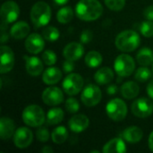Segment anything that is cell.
Returning a JSON list of instances; mask_svg holds the SVG:
<instances>
[{
	"label": "cell",
	"mask_w": 153,
	"mask_h": 153,
	"mask_svg": "<svg viewBox=\"0 0 153 153\" xmlns=\"http://www.w3.org/2000/svg\"><path fill=\"white\" fill-rule=\"evenodd\" d=\"M102 13L103 6L98 0H80L75 6L77 17L86 22L99 19Z\"/></svg>",
	"instance_id": "cell-1"
},
{
	"label": "cell",
	"mask_w": 153,
	"mask_h": 153,
	"mask_svg": "<svg viewBox=\"0 0 153 153\" xmlns=\"http://www.w3.org/2000/svg\"><path fill=\"white\" fill-rule=\"evenodd\" d=\"M141 43V38L138 32L133 30H126L120 32L115 40L117 48L123 52L134 51Z\"/></svg>",
	"instance_id": "cell-2"
},
{
	"label": "cell",
	"mask_w": 153,
	"mask_h": 153,
	"mask_svg": "<svg viewBox=\"0 0 153 153\" xmlns=\"http://www.w3.org/2000/svg\"><path fill=\"white\" fill-rule=\"evenodd\" d=\"M30 20L35 28H40L48 24L51 20L50 6L43 1L35 3L30 10Z\"/></svg>",
	"instance_id": "cell-3"
},
{
	"label": "cell",
	"mask_w": 153,
	"mask_h": 153,
	"mask_svg": "<svg viewBox=\"0 0 153 153\" xmlns=\"http://www.w3.org/2000/svg\"><path fill=\"white\" fill-rule=\"evenodd\" d=\"M23 122L31 127L41 126L45 122L44 110L38 105H30L26 107L22 114Z\"/></svg>",
	"instance_id": "cell-4"
},
{
	"label": "cell",
	"mask_w": 153,
	"mask_h": 153,
	"mask_svg": "<svg viewBox=\"0 0 153 153\" xmlns=\"http://www.w3.org/2000/svg\"><path fill=\"white\" fill-rule=\"evenodd\" d=\"M106 113L111 120L119 122L126 118L127 115V106L121 99H113L107 104Z\"/></svg>",
	"instance_id": "cell-5"
},
{
	"label": "cell",
	"mask_w": 153,
	"mask_h": 153,
	"mask_svg": "<svg viewBox=\"0 0 153 153\" xmlns=\"http://www.w3.org/2000/svg\"><path fill=\"white\" fill-rule=\"evenodd\" d=\"M115 72L121 77L130 76L135 69L134 58L127 54L119 55L114 62Z\"/></svg>",
	"instance_id": "cell-6"
},
{
	"label": "cell",
	"mask_w": 153,
	"mask_h": 153,
	"mask_svg": "<svg viewBox=\"0 0 153 153\" xmlns=\"http://www.w3.org/2000/svg\"><path fill=\"white\" fill-rule=\"evenodd\" d=\"M83 83H84L83 78L80 74L72 73L64 79L62 87L66 94L70 96H74L78 94L82 90Z\"/></svg>",
	"instance_id": "cell-7"
},
{
	"label": "cell",
	"mask_w": 153,
	"mask_h": 153,
	"mask_svg": "<svg viewBox=\"0 0 153 153\" xmlns=\"http://www.w3.org/2000/svg\"><path fill=\"white\" fill-rule=\"evenodd\" d=\"M102 98V93L99 86L95 84H89L87 85L81 96V100L82 103L87 107H94L98 105Z\"/></svg>",
	"instance_id": "cell-8"
},
{
	"label": "cell",
	"mask_w": 153,
	"mask_h": 153,
	"mask_svg": "<svg viewBox=\"0 0 153 153\" xmlns=\"http://www.w3.org/2000/svg\"><path fill=\"white\" fill-rule=\"evenodd\" d=\"M0 14L3 22L6 24L14 22L20 15V7L14 1H5L2 4Z\"/></svg>",
	"instance_id": "cell-9"
},
{
	"label": "cell",
	"mask_w": 153,
	"mask_h": 153,
	"mask_svg": "<svg viewBox=\"0 0 153 153\" xmlns=\"http://www.w3.org/2000/svg\"><path fill=\"white\" fill-rule=\"evenodd\" d=\"M133 114L139 118H146L153 113V103L146 98L134 100L131 107Z\"/></svg>",
	"instance_id": "cell-10"
},
{
	"label": "cell",
	"mask_w": 153,
	"mask_h": 153,
	"mask_svg": "<svg viewBox=\"0 0 153 153\" xmlns=\"http://www.w3.org/2000/svg\"><path fill=\"white\" fill-rule=\"evenodd\" d=\"M13 143L19 149H25L29 147L33 141V134L27 127H20L18 128L13 136Z\"/></svg>",
	"instance_id": "cell-11"
},
{
	"label": "cell",
	"mask_w": 153,
	"mask_h": 153,
	"mask_svg": "<svg viewBox=\"0 0 153 153\" xmlns=\"http://www.w3.org/2000/svg\"><path fill=\"white\" fill-rule=\"evenodd\" d=\"M42 100L48 106H57L64 101V93L57 87H48L42 92Z\"/></svg>",
	"instance_id": "cell-12"
},
{
	"label": "cell",
	"mask_w": 153,
	"mask_h": 153,
	"mask_svg": "<svg viewBox=\"0 0 153 153\" xmlns=\"http://www.w3.org/2000/svg\"><path fill=\"white\" fill-rule=\"evenodd\" d=\"M43 36L38 34V33H31L30 34L26 40H25V48L26 50L30 54H39L40 53L44 47H45V41H44Z\"/></svg>",
	"instance_id": "cell-13"
},
{
	"label": "cell",
	"mask_w": 153,
	"mask_h": 153,
	"mask_svg": "<svg viewBox=\"0 0 153 153\" xmlns=\"http://www.w3.org/2000/svg\"><path fill=\"white\" fill-rule=\"evenodd\" d=\"M1 74H6L10 72L14 65V54L13 50L7 46H1Z\"/></svg>",
	"instance_id": "cell-14"
},
{
	"label": "cell",
	"mask_w": 153,
	"mask_h": 153,
	"mask_svg": "<svg viewBox=\"0 0 153 153\" xmlns=\"http://www.w3.org/2000/svg\"><path fill=\"white\" fill-rule=\"evenodd\" d=\"M83 53L84 48L81 43L78 42H71L67 44L63 50V56L65 58L72 61L79 60L83 56Z\"/></svg>",
	"instance_id": "cell-15"
},
{
	"label": "cell",
	"mask_w": 153,
	"mask_h": 153,
	"mask_svg": "<svg viewBox=\"0 0 153 153\" xmlns=\"http://www.w3.org/2000/svg\"><path fill=\"white\" fill-rule=\"evenodd\" d=\"M90 125V120L87 116L83 114H78L70 118L68 122L69 128L76 134L82 133L85 131Z\"/></svg>",
	"instance_id": "cell-16"
},
{
	"label": "cell",
	"mask_w": 153,
	"mask_h": 153,
	"mask_svg": "<svg viewBox=\"0 0 153 153\" xmlns=\"http://www.w3.org/2000/svg\"><path fill=\"white\" fill-rule=\"evenodd\" d=\"M14 122L6 117H2L0 119V137L3 141L9 140L15 133Z\"/></svg>",
	"instance_id": "cell-17"
},
{
	"label": "cell",
	"mask_w": 153,
	"mask_h": 153,
	"mask_svg": "<svg viewBox=\"0 0 153 153\" xmlns=\"http://www.w3.org/2000/svg\"><path fill=\"white\" fill-rule=\"evenodd\" d=\"M25 68L27 73L31 76H39L43 72V63L37 56L26 57Z\"/></svg>",
	"instance_id": "cell-18"
},
{
	"label": "cell",
	"mask_w": 153,
	"mask_h": 153,
	"mask_svg": "<svg viewBox=\"0 0 153 153\" xmlns=\"http://www.w3.org/2000/svg\"><path fill=\"white\" fill-rule=\"evenodd\" d=\"M126 151V145L123 138L111 139L104 145L102 150L104 153H125Z\"/></svg>",
	"instance_id": "cell-19"
},
{
	"label": "cell",
	"mask_w": 153,
	"mask_h": 153,
	"mask_svg": "<svg viewBox=\"0 0 153 153\" xmlns=\"http://www.w3.org/2000/svg\"><path fill=\"white\" fill-rule=\"evenodd\" d=\"M121 136L125 141L130 143H136L143 139V132L138 126H130L123 131Z\"/></svg>",
	"instance_id": "cell-20"
},
{
	"label": "cell",
	"mask_w": 153,
	"mask_h": 153,
	"mask_svg": "<svg viewBox=\"0 0 153 153\" xmlns=\"http://www.w3.org/2000/svg\"><path fill=\"white\" fill-rule=\"evenodd\" d=\"M30 26L24 21H20L15 22L10 30V34L14 39H22L28 36L30 32Z\"/></svg>",
	"instance_id": "cell-21"
},
{
	"label": "cell",
	"mask_w": 153,
	"mask_h": 153,
	"mask_svg": "<svg viewBox=\"0 0 153 153\" xmlns=\"http://www.w3.org/2000/svg\"><path fill=\"white\" fill-rule=\"evenodd\" d=\"M62 79V72L57 67H48L43 72L42 81L45 84L53 85L57 83Z\"/></svg>",
	"instance_id": "cell-22"
},
{
	"label": "cell",
	"mask_w": 153,
	"mask_h": 153,
	"mask_svg": "<svg viewBox=\"0 0 153 153\" xmlns=\"http://www.w3.org/2000/svg\"><path fill=\"white\" fill-rule=\"evenodd\" d=\"M114 79V72L109 67H102L94 74V80L98 84L106 85L111 82Z\"/></svg>",
	"instance_id": "cell-23"
},
{
	"label": "cell",
	"mask_w": 153,
	"mask_h": 153,
	"mask_svg": "<svg viewBox=\"0 0 153 153\" xmlns=\"http://www.w3.org/2000/svg\"><path fill=\"white\" fill-rule=\"evenodd\" d=\"M139 92H140L139 85L135 82H133V81L126 82L121 87L122 96L127 100H133L136 98Z\"/></svg>",
	"instance_id": "cell-24"
},
{
	"label": "cell",
	"mask_w": 153,
	"mask_h": 153,
	"mask_svg": "<svg viewBox=\"0 0 153 153\" xmlns=\"http://www.w3.org/2000/svg\"><path fill=\"white\" fill-rule=\"evenodd\" d=\"M136 60L142 66H148L153 64V51L149 48H143L136 56Z\"/></svg>",
	"instance_id": "cell-25"
},
{
	"label": "cell",
	"mask_w": 153,
	"mask_h": 153,
	"mask_svg": "<svg viewBox=\"0 0 153 153\" xmlns=\"http://www.w3.org/2000/svg\"><path fill=\"white\" fill-rule=\"evenodd\" d=\"M64 111L60 108H51L47 114V124L48 126H55L61 123L64 119Z\"/></svg>",
	"instance_id": "cell-26"
},
{
	"label": "cell",
	"mask_w": 153,
	"mask_h": 153,
	"mask_svg": "<svg viewBox=\"0 0 153 153\" xmlns=\"http://www.w3.org/2000/svg\"><path fill=\"white\" fill-rule=\"evenodd\" d=\"M85 64L90 68H97L102 63V56L100 52L92 50L87 53L85 56Z\"/></svg>",
	"instance_id": "cell-27"
},
{
	"label": "cell",
	"mask_w": 153,
	"mask_h": 153,
	"mask_svg": "<svg viewBox=\"0 0 153 153\" xmlns=\"http://www.w3.org/2000/svg\"><path fill=\"white\" fill-rule=\"evenodd\" d=\"M52 141L56 144L64 143L68 138V132L65 126H57L51 134Z\"/></svg>",
	"instance_id": "cell-28"
},
{
	"label": "cell",
	"mask_w": 153,
	"mask_h": 153,
	"mask_svg": "<svg viewBox=\"0 0 153 153\" xmlns=\"http://www.w3.org/2000/svg\"><path fill=\"white\" fill-rule=\"evenodd\" d=\"M74 18V11L70 6L61 8L56 13V20L60 23H68Z\"/></svg>",
	"instance_id": "cell-29"
},
{
	"label": "cell",
	"mask_w": 153,
	"mask_h": 153,
	"mask_svg": "<svg viewBox=\"0 0 153 153\" xmlns=\"http://www.w3.org/2000/svg\"><path fill=\"white\" fill-rule=\"evenodd\" d=\"M42 36L46 40L53 42V41H56V40L58 39V38L60 36V33H59V30L56 27L48 26L43 30Z\"/></svg>",
	"instance_id": "cell-30"
},
{
	"label": "cell",
	"mask_w": 153,
	"mask_h": 153,
	"mask_svg": "<svg viewBox=\"0 0 153 153\" xmlns=\"http://www.w3.org/2000/svg\"><path fill=\"white\" fill-rule=\"evenodd\" d=\"M151 77H152V72L146 66L139 67L136 70L135 74H134L135 80L139 82H145L149 81Z\"/></svg>",
	"instance_id": "cell-31"
},
{
	"label": "cell",
	"mask_w": 153,
	"mask_h": 153,
	"mask_svg": "<svg viewBox=\"0 0 153 153\" xmlns=\"http://www.w3.org/2000/svg\"><path fill=\"white\" fill-rule=\"evenodd\" d=\"M140 30L141 33L146 37V38H151L153 36V21L147 20L145 22H143L140 26Z\"/></svg>",
	"instance_id": "cell-32"
},
{
	"label": "cell",
	"mask_w": 153,
	"mask_h": 153,
	"mask_svg": "<svg viewBox=\"0 0 153 153\" xmlns=\"http://www.w3.org/2000/svg\"><path fill=\"white\" fill-rule=\"evenodd\" d=\"M42 60L47 65L51 66L56 62V55L53 50H46L42 54Z\"/></svg>",
	"instance_id": "cell-33"
},
{
	"label": "cell",
	"mask_w": 153,
	"mask_h": 153,
	"mask_svg": "<svg viewBox=\"0 0 153 153\" xmlns=\"http://www.w3.org/2000/svg\"><path fill=\"white\" fill-rule=\"evenodd\" d=\"M104 1L108 8L116 12L122 10L126 4V0H104Z\"/></svg>",
	"instance_id": "cell-34"
},
{
	"label": "cell",
	"mask_w": 153,
	"mask_h": 153,
	"mask_svg": "<svg viewBox=\"0 0 153 153\" xmlns=\"http://www.w3.org/2000/svg\"><path fill=\"white\" fill-rule=\"evenodd\" d=\"M80 108V104L77 100L74 98H69L65 101V109L71 113V114H75L78 112Z\"/></svg>",
	"instance_id": "cell-35"
},
{
	"label": "cell",
	"mask_w": 153,
	"mask_h": 153,
	"mask_svg": "<svg viewBox=\"0 0 153 153\" xmlns=\"http://www.w3.org/2000/svg\"><path fill=\"white\" fill-rule=\"evenodd\" d=\"M36 135H37V139L41 142V143H46L49 140V133H48V130L45 127H41L39 129H38L37 133H36Z\"/></svg>",
	"instance_id": "cell-36"
},
{
	"label": "cell",
	"mask_w": 153,
	"mask_h": 153,
	"mask_svg": "<svg viewBox=\"0 0 153 153\" xmlns=\"http://www.w3.org/2000/svg\"><path fill=\"white\" fill-rule=\"evenodd\" d=\"M92 38H93V34H92L91 30H84L82 32V34H81V39H81V42L82 43L87 44L90 41H91Z\"/></svg>",
	"instance_id": "cell-37"
},
{
	"label": "cell",
	"mask_w": 153,
	"mask_h": 153,
	"mask_svg": "<svg viewBox=\"0 0 153 153\" xmlns=\"http://www.w3.org/2000/svg\"><path fill=\"white\" fill-rule=\"evenodd\" d=\"M63 70L65 73H72L74 70V61L66 59L63 63Z\"/></svg>",
	"instance_id": "cell-38"
},
{
	"label": "cell",
	"mask_w": 153,
	"mask_h": 153,
	"mask_svg": "<svg viewBox=\"0 0 153 153\" xmlns=\"http://www.w3.org/2000/svg\"><path fill=\"white\" fill-rule=\"evenodd\" d=\"M7 25L4 22H2L1 25V42L4 44L5 41L8 40V33H7Z\"/></svg>",
	"instance_id": "cell-39"
},
{
	"label": "cell",
	"mask_w": 153,
	"mask_h": 153,
	"mask_svg": "<svg viewBox=\"0 0 153 153\" xmlns=\"http://www.w3.org/2000/svg\"><path fill=\"white\" fill-rule=\"evenodd\" d=\"M143 16L146 20L153 21V5H150L144 9Z\"/></svg>",
	"instance_id": "cell-40"
},
{
	"label": "cell",
	"mask_w": 153,
	"mask_h": 153,
	"mask_svg": "<svg viewBox=\"0 0 153 153\" xmlns=\"http://www.w3.org/2000/svg\"><path fill=\"white\" fill-rule=\"evenodd\" d=\"M147 94H148V96L151 99L153 100V80L151 81L148 83V86H147Z\"/></svg>",
	"instance_id": "cell-41"
},
{
	"label": "cell",
	"mask_w": 153,
	"mask_h": 153,
	"mask_svg": "<svg viewBox=\"0 0 153 153\" xmlns=\"http://www.w3.org/2000/svg\"><path fill=\"white\" fill-rule=\"evenodd\" d=\"M117 92V85H110L107 89V93L109 95H114Z\"/></svg>",
	"instance_id": "cell-42"
},
{
	"label": "cell",
	"mask_w": 153,
	"mask_h": 153,
	"mask_svg": "<svg viewBox=\"0 0 153 153\" xmlns=\"http://www.w3.org/2000/svg\"><path fill=\"white\" fill-rule=\"evenodd\" d=\"M148 145L150 150L153 152V131L151 133L150 136H149V140H148Z\"/></svg>",
	"instance_id": "cell-43"
},
{
	"label": "cell",
	"mask_w": 153,
	"mask_h": 153,
	"mask_svg": "<svg viewBox=\"0 0 153 153\" xmlns=\"http://www.w3.org/2000/svg\"><path fill=\"white\" fill-rule=\"evenodd\" d=\"M41 152L42 153H52L54 152L53 149L49 146H45L44 148L41 149Z\"/></svg>",
	"instance_id": "cell-44"
},
{
	"label": "cell",
	"mask_w": 153,
	"mask_h": 153,
	"mask_svg": "<svg viewBox=\"0 0 153 153\" xmlns=\"http://www.w3.org/2000/svg\"><path fill=\"white\" fill-rule=\"evenodd\" d=\"M56 4H58V5H64V4H65L69 0H53Z\"/></svg>",
	"instance_id": "cell-45"
},
{
	"label": "cell",
	"mask_w": 153,
	"mask_h": 153,
	"mask_svg": "<svg viewBox=\"0 0 153 153\" xmlns=\"http://www.w3.org/2000/svg\"><path fill=\"white\" fill-rule=\"evenodd\" d=\"M91 153H93V152H97V153H99V152H99V151H91Z\"/></svg>",
	"instance_id": "cell-46"
},
{
	"label": "cell",
	"mask_w": 153,
	"mask_h": 153,
	"mask_svg": "<svg viewBox=\"0 0 153 153\" xmlns=\"http://www.w3.org/2000/svg\"><path fill=\"white\" fill-rule=\"evenodd\" d=\"M152 72H153V64H152Z\"/></svg>",
	"instance_id": "cell-47"
}]
</instances>
